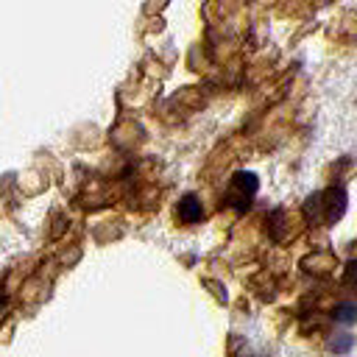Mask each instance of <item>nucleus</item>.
Returning a JSON list of instances; mask_svg holds the SVG:
<instances>
[{
	"label": "nucleus",
	"mask_w": 357,
	"mask_h": 357,
	"mask_svg": "<svg viewBox=\"0 0 357 357\" xmlns=\"http://www.w3.org/2000/svg\"><path fill=\"white\" fill-rule=\"evenodd\" d=\"M257 187H259V181H257V176L254 173H234V178H231V190H229V201H231V206H248V198L257 192Z\"/></svg>",
	"instance_id": "nucleus-1"
},
{
	"label": "nucleus",
	"mask_w": 357,
	"mask_h": 357,
	"mask_svg": "<svg viewBox=\"0 0 357 357\" xmlns=\"http://www.w3.org/2000/svg\"><path fill=\"white\" fill-rule=\"evenodd\" d=\"M318 198H321V223H335L346 209V192L340 187H329Z\"/></svg>",
	"instance_id": "nucleus-2"
},
{
	"label": "nucleus",
	"mask_w": 357,
	"mask_h": 357,
	"mask_svg": "<svg viewBox=\"0 0 357 357\" xmlns=\"http://www.w3.org/2000/svg\"><path fill=\"white\" fill-rule=\"evenodd\" d=\"M176 215H178L181 223H198V220L204 218V206H201V201H198L192 192H187V195L176 204Z\"/></svg>",
	"instance_id": "nucleus-3"
},
{
	"label": "nucleus",
	"mask_w": 357,
	"mask_h": 357,
	"mask_svg": "<svg viewBox=\"0 0 357 357\" xmlns=\"http://www.w3.org/2000/svg\"><path fill=\"white\" fill-rule=\"evenodd\" d=\"M335 265V259H332V254H312V257H307L304 259V268H310V271H318V273H326L329 268Z\"/></svg>",
	"instance_id": "nucleus-4"
},
{
	"label": "nucleus",
	"mask_w": 357,
	"mask_h": 357,
	"mask_svg": "<svg viewBox=\"0 0 357 357\" xmlns=\"http://www.w3.org/2000/svg\"><path fill=\"white\" fill-rule=\"evenodd\" d=\"M335 318H337V321H354V318H357V307H354V304H340V307L335 310Z\"/></svg>",
	"instance_id": "nucleus-5"
},
{
	"label": "nucleus",
	"mask_w": 357,
	"mask_h": 357,
	"mask_svg": "<svg viewBox=\"0 0 357 357\" xmlns=\"http://www.w3.org/2000/svg\"><path fill=\"white\" fill-rule=\"evenodd\" d=\"M343 276H346V282H351V284H357V259L346 265V271H343Z\"/></svg>",
	"instance_id": "nucleus-6"
},
{
	"label": "nucleus",
	"mask_w": 357,
	"mask_h": 357,
	"mask_svg": "<svg viewBox=\"0 0 357 357\" xmlns=\"http://www.w3.org/2000/svg\"><path fill=\"white\" fill-rule=\"evenodd\" d=\"M3 304H6V296H3V290H0V307H3Z\"/></svg>",
	"instance_id": "nucleus-7"
}]
</instances>
